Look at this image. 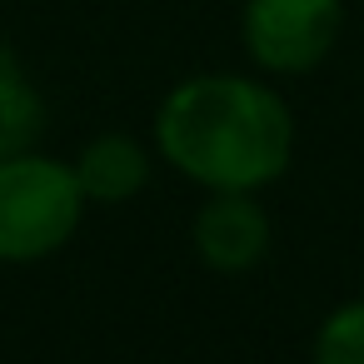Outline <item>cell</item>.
Here are the masks:
<instances>
[{
  "instance_id": "obj_6",
  "label": "cell",
  "mask_w": 364,
  "mask_h": 364,
  "mask_svg": "<svg viewBox=\"0 0 364 364\" xmlns=\"http://www.w3.org/2000/svg\"><path fill=\"white\" fill-rule=\"evenodd\" d=\"M46 120L50 115H46L41 85L31 80L21 50L11 41H0V160L26 155V150H41Z\"/></svg>"
},
{
  "instance_id": "obj_7",
  "label": "cell",
  "mask_w": 364,
  "mask_h": 364,
  "mask_svg": "<svg viewBox=\"0 0 364 364\" xmlns=\"http://www.w3.org/2000/svg\"><path fill=\"white\" fill-rule=\"evenodd\" d=\"M309 364H364V294L334 304L319 319Z\"/></svg>"
},
{
  "instance_id": "obj_4",
  "label": "cell",
  "mask_w": 364,
  "mask_h": 364,
  "mask_svg": "<svg viewBox=\"0 0 364 364\" xmlns=\"http://www.w3.org/2000/svg\"><path fill=\"white\" fill-rule=\"evenodd\" d=\"M190 240H195L200 264H210L215 274H250L255 264H264V255L274 245V225H269V210L259 205V195L210 190V200L195 210Z\"/></svg>"
},
{
  "instance_id": "obj_1",
  "label": "cell",
  "mask_w": 364,
  "mask_h": 364,
  "mask_svg": "<svg viewBox=\"0 0 364 364\" xmlns=\"http://www.w3.org/2000/svg\"><path fill=\"white\" fill-rule=\"evenodd\" d=\"M155 150L190 185L269 190L294 160V115L284 95L240 70L185 75L155 110Z\"/></svg>"
},
{
  "instance_id": "obj_5",
  "label": "cell",
  "mask_w": 364,
  "mask_h": 364,
  "mask_svg": "<svg viewBox=\"0 0 364 364\" xmlns=\"http://www.w3.org/2000/svg\"><path fill=\"white\" fill-rule=\"evenodd\" d=\"M85 205H125L150 185V145H140L125 130H100L95 140L80 145V155L70 160Z\"/></svg>"
},
{
  "instance_id": "obj_3",
  "label": "cell",
  "mask_w": 364,
  "mask_h": 364,
  "mask_svg": "<svg viewBox=\"0 0 364 364\" xmlns=\"http://www.w3.org/2000/svg\"><path fill=\"white\" fill-rule=\"evenodd\" d=\"M344 36V0H245L240 46L264 75L319 70Z\"/></svg>"
},
{
  "instance_id": "obj_2",
  "label": "cell",
  "mask_w": 364,
  "mask_h": 364,
  "mask_svg": "<svg viewBox=\"0 0 364 364\" xmlns=\"http://www.w3.org/2000/svg\"><path fill=\"white\" fill-rule=\"evenodd\" d=\"M85 220L70 160L26 150L0 160V264H41L60 255Z\"/></svg>"
}]
</instances>
